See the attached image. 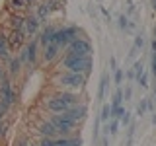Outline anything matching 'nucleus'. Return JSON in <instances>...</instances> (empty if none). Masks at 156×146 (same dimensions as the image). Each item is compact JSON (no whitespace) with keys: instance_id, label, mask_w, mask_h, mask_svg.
Listing matches in <instances>:
<instances>
[{"instance_id":"1","label":"nucleus","mask_w":156,"mask_h":146,"mask_svg":"<svg viewBox=\"0 0 156 146\" xmlns=\"http://www.w3.org/2000/svg\"><path fill=\"white\" fill-rule=\"evenodd\" d=\"M94 61L92 57H78V55H62L61 57V68L66 72H76V74L88 76L92 72Z\"/></svg>"},{"instance_id":"2","label":"nucleus","mask_w":156,"mask_h":146,"mask_svg":"<svg viewBox=\"0 0 156 146\" xmlns=\"http://www.w3.org/2000/svg\"><path fill=\"white\" fill-rule=\"evenodd\" d=\"M86 80H88V76H84V74H76V72H66V70H62L61 74L55 78V84L61 86L62 90L76 92V90H82V88L86 86Z\"/></svg>"},{"instance_id":"3","label":"nucleus","mask_w":156,"mask_h":146,"mask_svg":"<svg viewBox=\"0 0 156 146\" xmlns=\"http://www.w3.org/2000/svg\"><path fill=\"white\" fill-rule=\"evenodd\" d=\"M49 121L53 123V127L57 129L58 136H74V130H76V123L70 119H66L62 113H51L49 117Z\"/></svg>"},{"instance_id":"4","label":"nucleus","mask_w":156,"mask_h":146,"mask_svg":"<svg viewBox=\"0 0 156 146\" xmlns=\"http://www.w3.org/2000/svg\"><path fill=\"white\" fill-rule=\"evenodd\" d=\"M65 55H78V57H92V43L84 37H76L62 49Z\"/></svg>"},{"instance_id":"5","label":"nucleus","mask_w":156,"mask_h":146,"mask_svg":"<svg viewBox=\"0 0 156 146\" xmlns=\"http://www.w3.org/2000/svg\"><path fill=\"white\" fill-rule=\"evenodd\" d=\"M0 101H2L4 105H8V107H12V105H16V101H18V92L14 90V86H12V78H4L2 82H0Z\"/></svg>"},{"instance_id":"6","label":"nucleus","mask_w":156,"mask_h":146,"mask_svg":"<svg viewBox=\"0 0 156 146\" xmlns=\"http://www.w3.org/2000/svg\"><path fill=\"white\" fill-rule=\"evenodd\" d=\"M78 33H80V29H78L76 26H66V27H61L57 29L55 33V43L61 49H65L70 41H74V39L78 37Z\"/></svg>"},{"instance_id":"7","label":"nucleus","mask_w":156,"mask_h":146,"mask_svg":"<svg viewBox=\"0 0 156 146\" xmlns=\"http://www.w3.org/2000/svg\"><path fill=\"white\" fill-rule=\"evenodd\" d=\"M23 51L27 55V68L33 70L37 64H39V39H29V41L23 45Z\"/></svg>"},{"instance_id":"8","label":"nucleus","mask_w":156,"mask_h":146,"mask_svg":"<svg viewBox=\"0 0 156 146\" xmlns=\"http://www.w3.org/2000/svg\"><path fill=\"white\" fill-rule=\"evenodd\" d=\"M62 115H65L66 119L74 121L76 125H80L82 121H84L86 117H88V105H86V103H82V101H80V103L72 105V107H70V109H68V111H65V113H62Z\"/></svg>"},{"instance_id":"9","label":"nucleus","mask_w":156,"mask_h":146,"mask_svg":"<svg viewBox=\"0 0 156 146\" xmlns=\"http://www.w3.org/2000/svg\"><path fill=\"white\" fill-rule=\"evenodd\" d=\"M39 31H41V22L37 19L35 14L27 12V14H26V26H23V33H26L27 41H29V39H33Z\"/></svg>"},{"instance_id":"10","label":"nucleus","mask_w":156,"mask_h":146,"mask_svg":"<svg viewBox=\"0 0 156 146\" xmlns=\"http://www.w3.org/2000/svg\"><path fill=\"white\" fill-rule=\"evenodd\" d=\"M45 109L49 111V113H65V111L70 109V105L65 103V101L55 94V96L45 97Z\"/></svg>"},{"instance_id":"11","label":"nucleus","mask_w":156,"mask_h":146,"mask_svg":"<svg viewBox=\"0 0 156 146\" xmlns=\"http://www.w3.org/2000/svg\"><path fill=\"white\" fill-rule=\"evenodd\" d=\"M58 2H61V0H43V2H39V6H37V14H35L39 22H41V23H43V22H47V18L51 16V12L58 8V6H57Z\"/></svg>"},{"instance_id":"12","label":"nucleus","mask_w":156,"mask_h":146,"mask_svg":"<svg viewBox=\"0 0 156 146\" xmlns=\"http://www.w3.org/2000/svg\"><path fill=\"white\" fill-rule=\"evenodd\" d=\"M4 23H6V31H23L26 14H8Z\"/></svg>"},{"instance_id":"13","label":"nucleus","mask_w":156,"mask_h":146,"mask_svg":"<svg viewBox=\"0 0 156 146\" xmlns=\"http://www.w3.org/2000/svg\"><path fill=\"white\" fill-rule=\"evenodd\" d=\"M10 51H12V49H10V39H8V31L6 29H0V62H4V64H6V62L10 61Z\"/></svg>"},{"instance_id":"14","label":"nucleus","mask_w":156,"mask_h":146,"mask_svg":"<svg viewBox=\"0 0 156 146\" xmlns=\"http://www.w3.org/2000/svg\"><path fill=\"white\" fill-rule=\"evenodd\" d=\"M55 33H57V27H55V26H51V23H49V26H45L41 31H39V37H37V39H39V45L45 49L47 45L55 43Z\"/></svg>"},{"instance_id":"15","label":"nucleus","mask_w":156,"mask_h":146,"mask_svg":"<svg viewBox=\"0 0 156 146\" xmlns=\"http://www.w3.org/2000/svg\"><path fill=\"white\" fill-rule=\"evenodd\" d=\"M37 134L41 136V138H57V136H58L57 129L53 127V123L49 119H43L41 123L37 125Z\"/></svg>"},{"instance_id":"16","label":"nucleus","mask_w":156,"mask_h":146,"mask_svg":"<svg viewBox=\"0 0 156 146\" xmlns=\"http://www.w3.org/2000/svg\"><path fill=\"white\" fill-rule=\"evenodd\" d=\"M62 49L57 45V43H51V45H47L45 49H43V61L47 62V64H53V62L57 61L58 57H62Z\"/></svg>"},{"instance_id":"17","label":"nucleus","mask_w":156,"mask_h":146,"mask_svg":"<svg viewBox=\"0 0 156 146\" xmlns=\"http://www.w3.org/2000/svg\"><path fill=\"white\" fill-rule=\"evenodd\" d=\"M6 10L8 14H27L29 6L26 0H6Z\"/></svg>"},{"instance_id":"18","label":"nucleus","mask_w":156,"mask_h":146,"mask_svg":"<svg viewBox=\"0 0 156 146\" xmlns=\"http://www.w3.org/2000/svg\"><path fill=\"white\" fill-rule=\"evenodd\" d=\"M23 70V64L20 61V57H10V61L6 62V72L10 78H18Z\"/></svg>"},{"instance_id":"19","label":"nucleus","mask_w":156,"mask_h":146,"mask_svg":"<svg viewBox=\"0 0 156 146\" xmlns=\"http://www.w3.org/2000/svg\"><path fill=\"white\" fill-rule=\"evenodd\" d=\"M8 39H10V49H22L23 45H26L27 37L23 31H8Z\"/></svg>"},{"instance_id":"20","label":"nucleus","mask_w":156,"mask_h":146,"mask_svg":"<svg viewBox=\"0 0 156 146\" xmlns=\"http://www.w3.org/2000/svg\"><path fill=\"white\" fill-rule=\"evenodd\" d=\"M105 90H107V74L101 76L100 80V90H98V99H104L105 97Z\"/></svg>"},{"instance_id":"21","label":"nucleus","mask_w":156,"mask_h":146,"mask_svg":"<svg viewBox=\"0 0 156 146\" xmlns=\"http://www.w3.org/2000/svg\"><path fill=\"white\" fill-rule=\"evenodd\" d=\"M123 103V90L121 88H117L115 94H113V101H111V107H121Z\"/></svg>"},{"instance_id":"22","label":"nucleus","mask_w":156,"mask_h":146,"mask_svg":"<svg viewBox=\"0 0 156 146\" xmlns=\"http://www.w3.org/2000/svg\"><path fill=\"white\" fill-rule=\"evenodd\" d=\"M111 119V105L109 103H105L104 107H101V111H100V121H109Z\"/></svg>"},{"instance_id":"23","label":"nucleus","mask_w":156,"mask_h":146,"mask_svg":"<svg viewBox=\"0 0 156 146\" xmlns=\"http://www.w3.org/2000/svg\"><path fill=\"white\" fill-rule=\"evenodd\" d=\"M146 109H148V99L144 97V99H140V103L136 105V115H139V117H143V115L146 113Z\"/></svg>"},{"instance_id":"24","label":"nucleus","mask_w":156,"mask_h":146,"mask_svg":"<svg viewBox=\"0 0 156 146\" xmlns=\"http://www.w3.org/2000/svg\"><path fill=\"white\" fill-rule=\"evenodd\" d=\"M119 125H121V123H119V119H111V123L107 125V129H105V130H107L109 134H115V133H117V129H119Z\"/></svg>"},{"instance_id":"25","label":"nucleus","mask_w":156,"mask_h":146,"mask_svg":"<svg viewBox=\"0 0 156 146\" xmlns=\"http://www.w3.org/2000/svg\"><path fill=\"white\" fill-rule=\"evenodd\" d=\"M119 123L123 125V127H129L131 125V113H129V111H123V115L119 117Z\"/></svg>"},{"instance_id":"26","label":"nucleus","mask_w":156,"mask_h":146,"mask_svg":"<svg viewBox=\"0 0 156 146\" xmlns=\"http://www.w3.org/2000/svg\"><path fill=\"white\" fill-rule=\"evenodd\" d=\"M123 76H125V72L121 70V68H117V70H115V74H113V82H115L117 86H119L121 82H123Z\"/></svg>"},{"instance_id":"27","label":"nucleus","mask_w":156,"mask_h":146,"mask_svg":"<svg viewBox=\"0 0 156 146\" xmlns=\"http://www.w3.org/2000/svg\"><path fill=\"white\" fill-rule=\"evenodd\" d=\"M133 70H135V78H139V76L144 72V66H143V62H140V61H136V62H135V66H133Z\"/></svg>"},{"instance_id":"28","label":"nucleus","mask_w":156,"mask_h":146,"mask_svg":"<svg viewBox=\"0 0 156 146\" xmlns=\"http://www.w3.org/2000/svg\"><path fill=\"white\" fill-rule=\"evenodd\" d=\"M136 82L140 84V88H146V86H148V74H146V72H143V74L136 78Z\"/></svg>"},{"instance_id":"29","label":"nucleus","mask_w":156,"mask_h":146,"mask_svg":"<svg viewBox=\"0 0 156 146\" xmlns=\"http://www.w3.org/2000/svg\"><path fill=\"white\" fill-rule=\"evenodd\" d=\"M6 134H8V123L6 121H0V140H4Z\"/></svg>"},{"instance_id":"30","label":"nucleus","mask_w":156,"mask_h":146,"mask_svg":"<svg viewBox=\"0 0 156 146\" xmlns=\"http://www.w3.org/2000/svg\"><path fill=\"white\" fill-rule=\"evenodd\" d=\"M8 111H10V107H8V105H4L2 101H0V121H4V119H6Z\"/></svg>"},{"instance_id":"31","label":"nucleus","mask_w":156,"mask_h":146,"mask_svg":"<svg viewBox=\"0 0 156 146\" xmlns=\"http://www.w3.org/2000/svg\"><path fill=\"white\" fill-rule=\"evenodd\" d=\"M31 142H29V138L27 136H18L16 138V146H29Z\"/></svg>"},{"instance_id":"32","label":"nucleus","mask_w":156,"mask_h":146,"mask_svg":"<svg viewBox=\"0 0 156 146\" xmlns=\"http://www.w3.org/2000/svg\"><path fill=\"white\" fill-rule=\"evenodd\" d=\"M37 146H55V138H41Z\"/></svg>"},{"instance_id":"33","label":"nucleus","mask_w":156,"mask_h":146,"mask_svg":"<svg viewBox=\"0 0 156 146\" xmlns=\"http://www.w3.org/2000/svg\"><path fill=\"white\" fill-rule=\"evenodd\" d=\"M119 27L121 29H129V19H127V16H119Z\"/></svg>"},{"instance_id":"34","label":"nucleus","mask_w":156,"mask_h":146,"mask_svg":"<svg viewBox=\"0 0 156 146\" xmlns=\"http://www.w3.org/2000/svg\"><path fill=\"white\" fill-rule=\"evenodd\" d=\"M143 45H144V39H143V35H136V37H135V47H133V49L136 51V49H140Z\"/></svg>"},{"instance_id":"35","label":"nucleus","mask_w":156,"mask_h":146,"mask_svg":"<svg viewBox=\"0 0 156 146\" xmlns=\"http://www.w3.org/2000/svg\"><path fill=\"white\" fill-rule=\"evenodd\" d=\"M4 78H8V72H6V64H4V62H0V82H2Z\"/></svg>"},{"instance_id":"36","label":"nucleus","mask_w":156,"mask_h":146,"mask_svg":"<svg viewBox=\"0 0 156 146\" xmlns=\"http://www.w3.org/2000/svg\"><path fill=\"white\" fill-rule=\"evenodd\" d=\"M109 66H111V70H117V61H115V57L109 58Z\"/></svg>"},{"instance_id":"37","label":"nucleus","mask_w":156,"mask_h":146,"mask_svg":"<svg viewBox=\"0 0 156 146\" xmlns=\"http://www.w3.org/2000/svg\"><path fill=\"white\" fill-rule=\"evenodd\" d=\"M131 97V86H127L125 88V94H123V99H129Z\"/></svg>"},{"instance_id":"38","label":"nucleus","mask_w":156,"mask_h":146,"mask_svg":"<svg viewBox=\"0 0 156 146\" xmlns=\"http://www.w3.org/2000/svg\"><path fill=\"white\" fill-rule=\"evenodd\" d=\"M152 74L156 76V51H154V55H152Z\"/></svg>"},{"instance_id":"39","label":"nucleus","mask_w":156,"mask_h":146,"mask_svg":"<svg viewBox=\"0 0 156 146\" xmlns=\"http://www.w3.org/2000/svg\"><path fill=\"white\" fill-rule=\"evenodd\" d=\"M127 78H129V80H133V78H135V70H133V68L127 70Z\"/></svg>"},{"instance_id":"40","label":"nucleus","mask_w":156,"mask_h":146,"mask_svg":"<svg viewBox=\"0 0 156 146\" xmlns=\"http://www.w3.org/2000/svg\"><path fill=\"white\" fill-rule=\"evenodd\" d=\"M26 2H27V6H29V8H31V6H33V4H37V2H39V0H26Z\"/></svg>"},{"instance_id":"41","label":"nucleus","mask_w":156,"mask_h":146,"mask_svg":"<svg viewBox=\"0 0 156 146\" xmlns=\"http://www.w3.org/2000/svg\"><path fill=\"white\" fill-rule=\"evenodd\" d=\"M152 51H156V39L152 41Z\"/></svg>"},{"instance_id":"42","label":"nucleus","mask_w":156,"mask_h":146,"mask_svg":"<svg viewBox=\"0 0 156 146\" xmlns=\"http://www.w3.org/2000/svg\"><path fill=\"white\" fill-rule=\"evenodd\" d=\"M152 4H154V10H156V0H152Z\"/></svg>"},{"instance_id":"43","label":"nucleus","mask_w":156,"mask_h":146,"mask_svg":"<svg viewBox=\"0 0 156 146\" xmlns=\"http://www.w3.org/2000/svg\"><path fill=\"white\" fill-rule=\"evenodd\" d=\"M29 146H37V144H29Z\"/></svg>"},{"instance_id":"44","label":"nucleus","mask_w":156,"mask_h":146,"mask_svg":"<svg viewBox=\"0 0 156 146\" xmlns=\"http://www.w3.org/2000/svg\"><path fill=\"white\" fill-rule=\"evenodd\" d=\"M154 35H156V27H154Z\"/></svg>"},{"instance_id":"45","label":"nucleus","mask_w":156,"mask_h":146,"mask_svg":"<svg viewBox=\"0 0 156 146\" xmlns=\"http://www.w3.org/2000/svg\"><path fill=\"white\" fill-rule=\"evenodd\" d=\"M154 96H156V88H154Z\"/></svg>"}]
</instances>
